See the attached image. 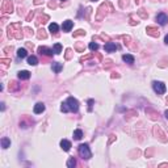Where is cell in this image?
I'll return each instance as SVG.
<instances>
[{"label": "cell", "mask_w": 168, "mask_h": 168, "mask_svg": "<svg viewBox=\"0 0 168 168\" xmlns=\"http://www.w3.org/2000/svg\"><path fill=\"white\" fill-rule=\"evenodd\" d=\"M60 110L64 113H67V112H78L79 110V102L76 98L74 97H68L67 98V101H64L62 106H60Z\"/></svg>", "instance_id": "cell-1"}, {"label": "cell", "mask_w": 168, "mask_h": 168, "mask_svg": "<svg viewBox=\"0 0 168 168\" xmlns=\"http://www.w3.org/2000/svg\"><path fill=\"white\" fill-rule=\"evenodd\" d=\"M79 154L83 159H91V156H92V152H91L88 144H80L79 146Z\"/></svg>", "instance_id": "cell-2"}, {"label": "cell", "mask_w": 168, "mask_h": 168, "mask_svg": "<svg viewBox=\"0 0 168 168\" xmlns=\"http://www.w3.org/2000/svg\"><path fill=\"white\" fill-rule=\"evenodd\" d=\"M152 88L158 95H163L166 92V84L162 83V82H154L152 83Z\"/></svg>", "instance_id": "cell-3"}, {"label": "cell", "mask_w": 168, "mask_h": 168, "mask_svg": "<svg viewBox=\"0 0 168 168\" xmlns=\"http://www.w3.org/2000/svg\"><path fill=\"white\" fill-rule=\"evenodd\" d=\"M156 21H158V24H160V25H166L168 22V16L164 13H159V14H156Z\"/></svg>", "instance_id": "cell-4"}, {"label": "cell", "mask_w": 168, "mask_h": 168, "mask_svg": "<svg viewBox=\"0 0 168 168\" xmlns=\"http://www.w3.org/2000/svg\"><path fill=\"white\" fill-rule=\"evenodd\" d=\"M38 53H40V54L42 55V54H43V55H47V56H51L53 55V53H54V51H53L51 50V49H49V47H45V46H41V47H38Z\"/></svg>", "instance_id": "cell-5"}, {"label": "cell", "mask_w": 168, "mask_h": 168, "mask_svg": "<svg viewBox=\"0 0 168 168\" xmlns=\"http://www.w3.org/2000/svg\"><path fill=\"white\" fill-rule=\"evenodd\" d=\"M72 26H74V22L71 20H66V21H63V24H62V29L64 32H70L72 29Z\"/></svg>", "instance_id": "cell-6"}, {"label": "cell", "mask_w": 168, "mask_h": 168, "mask_svg": "<svg viewBox=\"0 0 168 168\" xmlns=\"http://www.w3.org/2000/svg\"><path fill=\"white\" fill-rule=\"evenodd\" d=\"M12 9H13L12 3H11L9 0H5V1L3 3V12H12Z\"/></svg>", "instance_id": "cell-7"}, {"label": "cell", "mask_w": 168, "mask_h": 168, "mask_svg": "<svg viewBox=\"0 0 168 168\" xmlns=\"http://www.w3.org/2000/svg\"><path fill=\"white\" fill-rule=\"evenodd\" d=\"M105 51H108V53H112V51H116V49H117V45L116 43H113V42H108V43H105Z\"/></svg>", "instance_id": "cell-8"}, {"label": "cell", "mask_w": 168, "mask_h": 168, "mask_svg": "<svg viewBox=\"0 0 168 168\" xmlns=\"http://www.w3.org/2000/svg\"><path fill=\"white\" fill-rule=\"evenodd\" d=\"M34 113L36 114H40V113H42L45 110V104H42V102H37L36 105H34Z\"/></svg>", "instance_id": "cell-9"}, {"label": "cell", "mask_w": 168, "mask_h": 168, "mask_svg": "<svg viewBox=\"0 0 168 168\" xmlns=\"http://www.w3.org/2000/svg\"><path fill=\"white\" fill-rule=\"evenodd\" d=\"M18 79H21V80H28L29 78H30V72L29 71H26V70H24V71H20L18 72Z\"/></svg>", "instance_id": "cell-10"}, {"label": "cell", "mask_w": 168, "mask_h": 168, "mask_svg": "<svg viewBox=\"0 0 168 168\" xmlns=\"http://www.w3.org/2000/svg\"><path fill=\"white\" fill-rule=\"evenodd\" d=\"M60 147H62L64 151H70V148H71V143L68 142L67 139H63L62 142H60Z\"/></svg>", "instance_id": "cell-11"}, {"label": "cell", "mask_w": 168, "mask_h": 168, "mask_svg": "<svg viewBox=\"0 0 168 168\" xmlns=\"http://www.w3.org/2000/svg\"><path fill=\"white\" fill-rule=\"evenodd\" d=\"M122 59H124V62L129 63V64H133V63H134V56L130 55V54H125L124 56H122Z\"/></svg>", "instance_id": "cell-12"}, {"label": "cell", "mask_w": 168, "mask_h": 168, "mask_svg": "<svg viewBox=\"0 0 168 168\" xmlns=\"http://www.w3.org/2000/svg\"><path fill=\"white\" fill-rule=\"evenodd\" d=\"M28 63L30 64V66H36V64L38 63V59L34 55H30V56H28Z\"/></svg>", "instance_id": "cell-13"}, {"label": "cell", "mask_w": 168, "mask_h": 168, "mask_svg": "<svg viewBox=\"0 0 168 168\" xmlns=\"http://www.w3.org/2000/svg\"><path fill=\"white\" fill-rule=\"evenodd\" d=\"M11 146V140L7 138V137H4V138L1 139V147L3 148H8Z\"/></svg>", "instance_id": "cell-14"}, {"label": "cell", "mask_w": 168, "mask_h": 168, "mask_svg": "<svg viewBox=\"0 0 168 168\" xmlns=\"http://www.w3.org/2000/svg\"><path fill=\"white\" fill-rule=\"evenodd\" d=\"M74 138H75L76 140H80V139L83 138V131L80 130V129H78V130L74 131Z\"/></svg>", "instance_id": "cell-15"}, {"label": "cell", "mask_w": 168, "mask_h": 168, "mask_svg": "<svg viewBox=\"0 0 168 168\" xmlns=\"http://www.w3.org/2000/svg\"><path fill=\"white\" fill-rule=\"evenodd\" d=\"M26 55H28V53H26V50H25V49H18V50H17V56H18V58H25V56Z\"/></svg>", "instance_id": "cell-16"}, {"label": "cell", "mask_w": 168, "mask_h": 168, "mask_svg": "<svg viewBox=\"0 0 168 168\" xmlns=\"http://www.w3.org/2000/svg\"><path fill=\"white\" fill-rule=\"evenodd\" d=\"M62 68H63V66L60 63H53V70H54L56 74H59V72L62 71Z\"/></svg>", "instance_id": "cell-17"}, {"label": "cell", "mask_w": 168, "mask_h": 168, "mask_svg": "<svg viewBox=\"0 0 168 168\" xmlns=\"http://www.w3.org/2000/svg\"><path fill=\"white\" fill-rule=\"evenodd\" d=\"M58 29H59V26H58V24H55V22H53V24L49 25V30H50L51 33H56Z\"/></svg>", "instance_id": "cell-18"}, {"label": "cell", "mask_w": 168, "mask_h": 168, "mask_svg": "<svg viewBox=\"0 0 168 168\" xmlns=\"http://www.w3.org/2000/svg\"><path fill=\"white\" fill-rule=\"evenodd\" d=\"M75 166H76V160L74 158H70V159H68V162H67V167L72 168V167H75Z\"/></svg>", "instance_id": "cell-19"}, {"label": "cell", "mask_w": 168, "mask_h": 168, "mask_svg": "<svg viewBox=\"0 0 168 168\" xmlns=\"http://www.w3.org/2000/svg\"><path fill=\"white\" fill-rule=\"evenodd\" d=\"M60 51H62V45H60V43H55L54 45V53H55V54H59Z\"/></svg>", "instance_id": "cell-20"}, {"label": "cell", "mask_w": 168, "mask_h": 168, "mask_svg": "<svg viewBox=\"0 0 168 168\" xmlns=\"http://www.w3.org/2000/svg\"><path fill=\"white\" fill-rule=\"evenodd\" d=\"M147 32L150 33L151 36H154V37H158V36H159V33H154V32H156V30L152 28V26H148V28H147Z\"/></svg>", "instance_id": "cell-21"}, {"label": "cell", "mask_w": 168, "mask_h": 168, "mask_svg": "<svg viewBox=\"0 0 168 168\" xmlns=\"http://www.w3.org/2000/svg\"><path fill=\"white\" fill-rule=\"evenodd\" d=\"M89 49H91L92 51H96L97 49H98V45L95 43V42H91V43H89Z\"/></svg>", "instance_id": "cell-22"}, {"label": "cell", "mask_w": 168, "mask_h": 168, "mask_svg": "<svg viewBox=\"0 0 168 168\" xmlns=\"http://www.w3.org/2000/svg\"><path fill=\"white\" fill-rule=\"evenodd\" d=\"M45 30L42 29V30H40V33H38V38H46V34L43 33Z\"/></svg>", "instance_id": "cell-23"}, {"label": "cell", "mask_w": 168, "mask_h": 168, "mask_svg": "<svg viewBox=\"0 0 168 168\" xmlns=\"http://www.w3.org/2000/svg\"><path fill=\"white\" fill-rule=\"evenodd\" d=\"M82 34H84V32H83V30H78V33H75L74 36H82Z\"/></svg>", "instance_id": "cell-24"}, {"label": "cell", "mask_w": 168, "mask_h": 168, "mask_svg": "<svg viewBox=\"0 0 168 168\" xmlns=\"http://www.w3.org/2000/svg\"><path fill=\"white\" fill-rule=\"evenodd\" d=\"M88 104H89V110L92 109V104H93V100H89L88 101Z\"/></svg>", "instance_id": "cell-25"}, {"label": "cell", "mask_w": 168, "mask_h": 168, "mask_svg": "<svg viewBox=\"0 0 168 168\" xmlns=\"http://www.w3.org/2000/svg\"><path fill=\"white\" fill-rule=\"evenodd\" d=\"M164 42H166V43L168 45V34H167V36H166V38H164Z\"/></svg>", "instance_id": "cell-26"}, {"label": "cell", "mask_w": 168, "mask_h": 168, "mask_svg": "<svg viewBox=\"0 0 168 168\" xmlns=\"http://www.w3.org/2000/svg\"><path fill=\"white\" fill-rule=\"evenodd\" d=\"M164 114H166V117L168 118V110H166V113H164Z\"/></svg>", "instance_id": "cell-27"}, {"label": "cell", "mask_w": 168, "mask_h": 168, "mask_svg": "<svg viewBox=\"0 0 168 168\" xmlns=\"http://www.w3.org/2000/svg\"><path fill=\"white\" fill-rule=\"evenodd\" d=\"M93 1H96V0H93Z\"/></svg>", "instance_id": "cell-28"}, {"label": "cell", "mask_w": 168, "mask_h": 168, "mask_svg": "<svg viewBox=\"0 0 168 168\" xmlns=\"http://www.w3.org/2000/svg\"><path fill=\"white\" fill-rule=\"evenodd\" d=\"M62 1H64V0H62Z\"/></svg>", "instance_id": "cell-29"}]
</instances>
